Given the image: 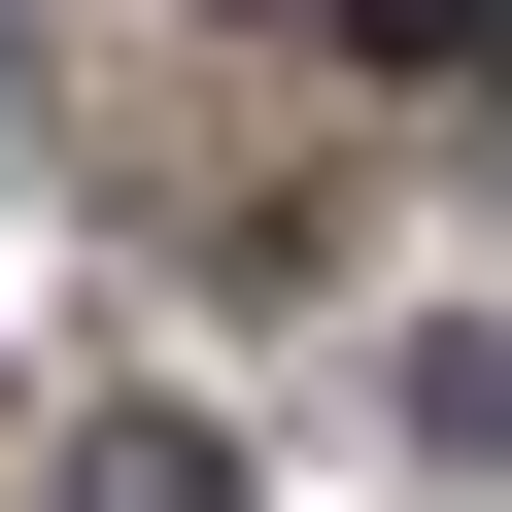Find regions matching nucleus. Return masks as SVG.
Wrapping results in <instances>:
<instances>
[{
  "label": "nucleus",
  "instance_id": "2",
  "mask_svg": "<svg viewBox=\"0 0 512 512\" xmlns=\"http://www.w3.org/2000/svg\"><path fill=\"white\" fill-rule=\"evenodd\" d=\"M308 35H376V69H512V0H308Z\"/></svg>",
  "mask_w": 512,
  "mask_h": 512
},
{
  "label": "nucleus",
  "instance_id": "1",
  "mask_svg": "<svg viewBox=\"0 0 512 512\" xmlns=\"http://www.w3.org/2000/svg\"><path fill=\"white\" fill-rule=\"evenodd\" d=\"M69 512H239V444H205V410H137V444H103Z\"/></svg>",
  "mask_w": 512,
  "mask_h": 512
}]
</instances>
